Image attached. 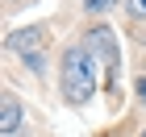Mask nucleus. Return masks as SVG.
Instances as JSON below:
<instances>
[{
    "label": "nucleus",
    "instance_id": "f257e3e1",
    "mask_svg": "<svg viewBox=\"0 0 146 137\" xmlns=\"http://www.w3.org/2000/svg\"><path fill=\"white\" fill-rule=\"evenodd\" d=\"M96 83H100V58L92 46H67L63 50V79H58V91L71 108H84V104L96 96Z\"/></svg>",
    "mask_w": 146,
    "mask_h": 137
},
{
    "label": "nucleus",
    "instance_id": "6e6552de",
    "mask_svg": "<svg viewBox=\"0 0 146 137\" xmlns=\"http://www.w3.org/2000/svg\"><path fill=\"white\" fill-rule=\"evenodd\" d=\"M138 137H146V129H142V133H138Z\"/></svg>",
    "mask_w": 146,
    "mask_h": 137
},
{
    "label": "nucleus",
    "instance_id": "20e7f679",
    "mask_svg": "<svg viewBox=\"0 0 146 137\" xmlns=\"http://www.w3.org/2000/svg\"><path fill=\"white\" fill-rule=\"evenodd\" d=\"M21 121H25L21 100H17L13 91H4V100H0V137H13L17 129H21Z\"/></svg>",
    "mask_w": 146,
    "mask_h": 137
},
{
    "label": "nucleus",
    "instance_id": "423d86ee",
    "mask_svg": "<svg viewBox=\"0 0 146 137\" xmlns=\"http://www.w3.org/2000/svg\"><path fill=\"white\" fill-rule=\"evenodd\" d=\"M113 0H84V12H104Z\"/></svg>",
    "mask_w": 146,
    "mask_h": 137
},
{
    "label": "nucleus",
    "instance_id": "f03ea898",
    "mask_svg": "<svg viewBox=\"0 0 146 137\" xmlns=\"http://www.w3.org/2000/svg\"><path fill=\"white\" fill-rule=\"evenodd\" d=\"M9 50L25 58V67L42 71V67H46V29H42V25H29V29H13V33H9Z\"/></svg>",
    "mask_w": 146,
    "mask_h": 137
},
{
    "label": "nucleus",
    "instance_id": "7ed1b4c3",
    "mask_svg": "<svg viewBox=\"0 0 146 137\" xmlns=\"http://www.w3.org/2000/svg\"><path fill=\"white\" fill-rule=\"evenodd\" d=\"M88 42L96 46V58H104V71H109V87L117 83V37H113L109 25H96L88 33Z\"/></svg>",
    "mask_w": 146,
    "mask_h": 137
},
{
    "label": "nucleus",
    "instance_id": "39448f33",
    "mask_svg": "<svg viewBox=\"0 0 146 137\" xmlns=\"http://www.w3.org/2000/svg\"><path fill=\"white\" fill-rule=\"evenodd\" d=\"M125 12L134 21H146V0H125Z\"/></svg>",
    "mask_w": 146,
    "mask_h": 137
},
{
    "label": "nucleus",
    "instance_id": "0eeeda50",
    "mask_svg": "<svg viewBox=\"0 0 146 137\" xmlns=\"http://www.w3.org/2000/svg\"><path fill=\"white\" fill-rule=\"evenodd\" d=\"M138 100H146V79H138Z\"/></svg>",
    "mask_w": 146,
    "mask_h": 137
}]
</instances>
